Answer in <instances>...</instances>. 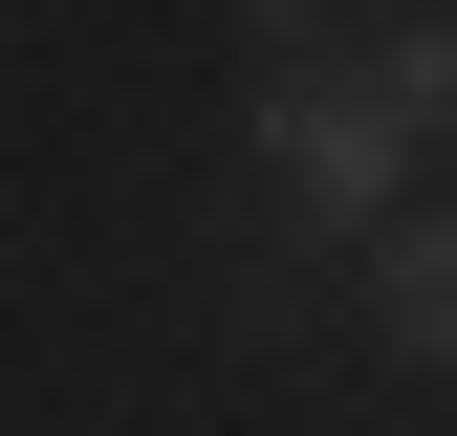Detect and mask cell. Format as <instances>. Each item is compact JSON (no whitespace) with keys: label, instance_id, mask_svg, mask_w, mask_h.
<instances>
[{"label":"cell","instance_id":"2","mask_svg":"<svg viewBox=\"0 0 457 436\" xmlns=\"http://www.w3.org/2000/svg\"><path fill=\"white\" fill-rule=\"evenodd\" d=\"M370 306H392L414 371H457V218H392V240H370Z\"/></svg>","mask_w":457,"mask_h":436},{"label":"cell","instance_id":"1","mask_svg":"<svg viewBox=\"0 0 457 436\" xmlns=\"http://www.w3.org/2000/svg\"><path fill=\"white\" fill-rule=\"evenodd\" d=\"M240 88H262V175H240V306L283 327L349 218H392L414 131H457V22L436 0H240Z\"/></svg>","mask_w":457,"mask_h":436}]
</instances>
